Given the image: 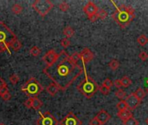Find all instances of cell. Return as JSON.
Segmentation results:
<instances>
[{
  "label": "cell",
  "instance_id": "cell-43",
  "mask_svg": "<svg viewBox=\"0 0 148 125\" xmlns=\"http://www.w3.org/2000/svg\"><path fill=\"white\" fill-rule=\"evenodd\" d=\"M0 125H5L4 124H3V123H0Z\"/></svg>",
  "mask_w": 148,
  "mask_h": 125
},
{
  "label": "cell",
  "instance_id": "cell-1",
  "mask_svg": "<svg viewBox=\"0 0 148 125\" xmlns=\"http://www.w3.org/2000/svg\"><path fill=\"white\" fill-rule=\"evenodd\" d=\"M84 70V65L81 66L79 63L73 61L65 50H62L56 61L49 66H45L42 72L59 87L60 90L65 91Z\"/></svg>",
  "mask_w": 148,
  "mask_h": 125
},
{
  "label": "cell",
  "instance_id": "cell-7",
  "mask_svg": "<svg viewBox=\"0 0 148 125\" xmlns=\"http://www.w3.org/2000/svg\"><path fill=\"white\" fill-rule=\"evenodd\" d=\"M40 117L36 120V125H58L57 119L49 111L44 113H39Z\"/></svg>",
  "mask_w": 148,
  "mask_h": 125
},
{
  "label": "cell",
  "instance_id": "cell-14",
  "mask_svg": "<svg viewBox=\"0 0 148 125\" xmlns=\"http://www.w3.org/2000/svg\"><path fill=\"white\" fill-rule=\"evenodd\" d=\"M95 117L97 118V120L100 122L101 124L104 125L110 120L111 116H110V115L108 114V112H107L105 110H101L98 112V114L96 115Z\"/></svg>",
  "mask_w": 148,
  "mask_h": 125
},
{
  "label": "cell",
  "instance_id": "cell-8",
  "mask_svg": "<svg viewBox=\"0 0 148 125\" xmlns=\"http://www.w3.org/2000/svg\"><path fill=\"white\" fill-rule=\"evenodd\" d=\"M24 106L28 109H33L35 110H39L42 106V102L37 97H29L24 102Z\"/></svg>",
  "mask_w": 148,
  "mask_h": 125
},
{
  "label": "cell",
  "instance_id": "cell-16",
  "mask_svg": "<svg viewBox=\"0 0 148 125\" xmlns=\"http://www.w3.org/2000/svg\"><path fill=\"white\" fill-rule=\"evenodd\" d=\"M46 90H47V92H48L50 96H55V95L60 90V89H59V87H58L56 84L52 83V84H50L46 88Z\"/></svg>",
  "mask_w": 148,
  "mask_h": 125
},
{
  "label": "cell",
  "instance_id": "cell-41",
  "mask_svg": "<svg viewBox=\"0 0 148 125\" xmlns=\"http://www.w3.org/2000/svg\"><path fill=\"white\" fill-rule=\"evenodd\" d=\"M88 18H89V20H90L92 23H94V22H95L99 17H98V15H97V14H95V15H93V16L89 17Z\"/></svg>",
  "mask_w": 148,
  "mask_h": 125
},
{
  "label": "cell",
  "instance_id": "cell-26",
  "mask_svg": "<svg viewBox=\"0 0 148 125\" xmlns=\"http://www.w3.org/2000/svg\"><path fill=\"white\" fill-rule=\"evenodd\" d=\"M123 124H124V125H139V121L133 117L124 121Z\"/></svg>",
  "mask_w": 148,
  "mask_h": 125
},
{
  "label": "cell",
  "instance_id": "cell-42",
  "mask_svg": "<svg viewBox=\"0 0 148 125\" xmlns=\"http://www.w3.org/2000/svg\"><path fill=\"white\" fill-rule=\"evenodd\" d=\"M146 124H147L148 125V117H147V119H146Z\"/></svg>",
  "mask_w": 148,
  "mask_h": 125
},
{
  "label": "cell",
  "instance_id": "cell-27",
  "mask_svg": "<svg viewBox=\"0 0 148 125\" xmlns=\"http://www.w3.org/2000/svg\"><path fill=\"white\" fill-rule=\"evenodd\" d=\"M115 97L121 100H122L123 98L126 97V92L122 90V89H119L118 90L115 91Z\"/></svg>",
  "mask_w": 148,
  "mask_h": 125
},
{
  "label": "cell",
  "instance_id": "cell-20",
  "mask_svg": "<svg viewBox=\"0 0 148 125\" xmlns=\"http://www.w3.org/2000/svg\"><path fill=\"white\" fill-rule=\"evenodd\" d=\"M11 11L16 14V15H18L20 14L22 11H23V6L19 3H14L11 7Z\"/></svg>",
  "mask_w": 148,
  "mask_h": 125
},
{
  "label": "cell",
  "instance_id": "cell-19",
  "mask_svg": "<svg viewBox=\"0 0 148 125\" xmlns=\"http://www.w3.org/2000/svg\"><path fill=\"white\" fill-rule=\"evenodd\" d=\"M21 48H22V44H21V42H20L18 39L14 40V41L11 43V44L10 45V49L12 50H14V51H17V50H19Z\"/></svg>",
  "mask_w": 148,
  "mask_h": 125
},
{
  "label": "cell",
  "instance_id": "cell-17",
  "mask_svg": "<svg viewBox=\"0 0 148 125\" xmlns=\"http://www.w3.org/2000/svg\"><path fill=\"white\" fill-rule=\"evenodd\" d=\"M63 35L66 37V38H70L75 35V30L71 26H67L63 30Z\"/></svg>",
  "mask_w": 148,
  "mask_h": 125
},
{
  "label": "cell",
  "instance_id": "cell-45",
  "mask_svg": "<svg viewBox=\"0 0 148 125\" xmlns=\"http://www.w3.org/2000/svg\"><path fill=\"white\" fill-rule=\"evenodd\" d=\"M60 125H61V124H60Z\"/></svg>",
  "mask_w": 148,
  "mask_h": 125
},
{
  "label": "cell",
  "instance_id": "cell-24",
  "mask_svg": "<svg viewBox=\"0 0 148 125\" xmlns=\"http://www.w3.org/2000/svg\"><path fill=\"white\" fill-rule=\"evenodd\" d=\"M117 109L119 111H122V110H127V104L126 103V101L124 100H121L118 104H117Z\"/></svg>",
  "mask_w": 148,
  "mask_h": 125
},
{
  "label": "cell",
  "instance_id": "cell-18",
  "mask_svg": "<svg viewBox=\"0 0 148 125\" xmlns=\"http://www.w3.org/2000/svg\"><path fill=\"white\" fill-rule=\"evenodd\" d=\"M134 95H135V97L141 102V101L145 98V97H146V91H145L142 88H138V89L135 90Z\"/></svg>",
  "mask_w": 148,
  "mask_h": 125
},
{
  "label": "cell",
  "instance_id": "cell-40",
  "mask_svg": "<svg viewBox=\"0 0 148 125\" xmlns=\"http://www.w3.org/2000/svg\"><path fill=\"white\" fill-rule=\"evenodd\" d=\"M5 86H7V84H6V83L4 82V80L0 77V90L3 88V87H5Z\"/></svg>",
  "mask_w": 148,
  "mask_h": 125
},
{
  "label": "cell",
  "instance_id": "cell-33",
  "mask_svg": "<svg viewBox=\"0 0 148 125\" xmlns=\"http://www.w3.org/2000/svg\"><path fill=\"white\" fill-rule=\"evenodd\" d=\"M99 90L104 95V96H107V95H108L109 93H110V89L109 88H108V87H105V86H103V85H101V87H100V89H99Z\"/></svg>",
  "mask_w": 148,
  "mask_h": 125
},
{
  "label": "cell",
  "instance_id": "cell-9",
  "mask_svg": "<svg viewBox=\"0 0 148 125\" xmlns=\"http://www.w3.org/2000/svg\"><path fill=\"white\" fill-rule=\"evenodd\" d=\"M61 125H82L81 120L72 112H69L65 117L60 122Z\"/></svg>",
  "mask_w": 148,
  "mask_h": 125
},
{
  "label": "cell",
  "instance_id": "cell-23",
  "mask_svg": "<svg viewBox=\"0 0 148 125\" xmlns=\"http://www.w3.org/2000/svg\"><path fill=\"white\" fill-rule=\"evenodd\" d=\"M29 54L33 57H38L41 54V49L37 46H33L29 50Z\"/></svg>",
  "mask_w": 148,
  "mask_h": 125
},
{
  "label": "cell",
  "instance_id": "cell-5",
  "mask_svg": "<svg viewBox=\"0 0 148 125\" xmlns=\"http://www.w3.org/2000/svg\"><path fill=\"white\" fill-rule=\"evenodd\" d=\"M21 90L29 97H36L43 90V87L35 77H30L21 88Z\"/></svg>",
  "mask_w": 148,
  "mask_h": 125
},
{
  "label": "cell",
  "instance_id": "cell-25",
  "mask_svg": "<svg viewBox=\"0 0 148 125\" xmlns=\"http://www.w3.org/2000/svg\"><path fill=\"white\" fill-rule=\"evenodd\" d=\"M109 67H110V69L111 70H116L118 68H119V66H120V63H119V61L118 60H116V59H113V60H111L110 61V63H109Z\"/></svg>",
  "mask_w": 148,
  "mask_h": 125
},
{
  "label": "cell",
  "instance_id": "cell-3",
  "mask_svg": "<svg viewBox=\"0 0 148 125\" xmlns=\"http://www.w3.org/2000/svg\"><path fill=\"white\" fill-rule=\"evenodd\" d=\"M16 39L17 37L15 33L3 22L0 21V52L7 51L10 54V45Z\"/></svg>",
  "mask_w": 148,
  "mask_h": 125
},
{
  "label": "cell",
  "instance_id": "cell-32",
  "mask_svg": "<svg viewBox=\"0 0 148 125\" xmlns=\"http://www.w3.org/2000/svg\"><path fill=\"white\" fill-rule=\"evenodd\" d=\"M61 45L63 47V48H68L69 45H70V41H69V38H66V37H64V38H62V40H61Z\"/></svg>",
  "mask_w": 148,
  "mask_h": 125
},
{
  "label": "cell",
  "instance_id": "cell-37",
  "mask_svg": "<svg viewBox=\"0 0 148 125\" xmlns=\"http://www.w3.org/2000/svg\"><path fill=\"white\" fill-rule=\"evenodd\" d=\"M114 85L116 87V88H118V90L119 89H121V87H122V85H121V79H116L114 82Z\"/></svg>",
  "mask_w": 148,
  "mask_h": 125
},
{
  "label": "cell",
  "instance_id": "cell-11",
  "mask_svg": "<svg viewBox=\"0 0 148 125\" xmlns=\"http://www.w3.org/2000/svg\"><path fill=\"white\" fill-rule=\"evenodd\" d=\"M57 56H58V53H56L55 50H49L42 57V61L45 63L46 66H49L56 61V59L57 58Z\"/></svg>",
  "mask_w": 148,
  "mask_h": 125
},
{
  "label": "cell",
  "instance_id": "cell-2",
  "mask_svg": "<svg viewBox=\"0 0 148 125\" xmlns=\"http://www.w3.org/2000/svg\"><path fill=\"white\" fill-rule=\"evenodd\" d=\"M112 17L121 26V28L125 29L135 17V10L132 6L121 4L117 6L116 11L114 12Z\"/></svg>",
  "mask_w": 148,
  "mask_h": 125
},
{
  "label": "cell",
  "instance_id": "cell-35",
  "mask_svg": "<svg viewBox=\"0 0 148 125\" xmlns=\"http://www.w3.org/2000/svg\"><path fill=\"white\" fill-rule=\"evenodd\" d=\"M139 57L142 60V61H146L148 59V54L146 51H141L139 54Z\"/></svg>",
  "mask_w": 148,
  "mask_h": 125
},
{
  "label": "cell",
  "instance_id": "cell-13",
  "mask_svg": "<svg viewBox=\"0 0 148 125\" xmlns=\"http://www.w3.org/2000/svg\"><path fill=\"white\" fill-rule=\"evenodd\" d=\"M80 54H81V58H82V62L83 63V64H86L89 63L90 61H92L95 57L94 53L88 48H84Z\"/></svg>",
  "mask_w": 148,
  "mask_h": 125
},
{
  "label": "cell",
  "instance_id": "cell-39",
  "mask_svg": "<svg viewBox=\"0 0 148 125\" xmlns=\"http://www.w3.org/2000/svg\"><path fill=\"white\" fill-rule=\"evenodd\" d=\"M8 91H9V90H8V86L3 87V88L0 90V97H1L3 94H5L6 92H8Z\"/></svg>",
  "mask_w": 148,
  "mask_h": 125
},
{
  "label": "cell",
  "instance_id": "cell-12",
  "mask_svg": "<svg viewBox=\"0 0 148 125\" xmlns=\"http://www.w3.org/2000/svg\"><path fill=\"white\" fill-rule=\"evenodd\" d=\"M83 10H84L85 14L88 16V17H91V16H93V15L97 14L99 9H98L97 5H96L95 3L89 1V2L83 7Z\"/></svg>",
  "mask_w": 148,
  "mask_h": 125
},
{
  "label": "cell",
  "instance_id": "cell-29",
  "mask_svg": "<svg viewBox=\"0 0 148 125\" xmlns=\"http://www.w3.org/2000/svg\"><path fill=\"white\" fill-rule=\"evenodd\" d=\"M97 15H98V17H99L100 19H105V18L108 17V12H107L105 10L101 9V10H98Z\"/></svg>",
  "mask_w": 148,
  "mask_h": 125
},
{
  "label": "cell",
  "instance_id": "cell-22",
  "mask_svg": "<svg viewBox=\"0 0 148 125\" xmlns=\"http://www.w3.org/2000/svg\"><path fill=\"white\" fill-rule=\"evenodd\" d=\"M137 42H138V44H139L140 45L144 46V45H146L148 43L147 37L146 35L142 34V35H140V36L137 38Z\"/></svg>",
  "mask_w": 148,
  "mask_h": 125
},
{
  "label": "cell",
  "instance_id": "cell-4",
  "mask_svg": "<svg viewBox=\"0 0 148 125\" xmlns=\"http://www.w3.org/2000/svg\"><path fill=\"white\" fill-rule=\"evenodd\" d=\"M99 89L100 87L97 83L88 75H86L85 78L79 84V85H77V90L79 92L88 99L91 98L99 90Z\"/></svg>",
  "mask_w": 148,
  "mask_h": 125
},
{
  "label": "cell",
  "instance_id": "cell-44",
  "mask_svg": "<svg viewBox=\"0 0 148 125\" xmlns=\"http://www.w3.org/2000/svg\"><path fill=\"white\" fill-rule=\"evenodd\" d=\"M147 92L148 93V87H147Z\"/></svg>",
  "mask_w": 148,
  "mask_h": 125
},
{
  "label": "cell",
  "instance_id": "cell-15",
  "mask_svg": "<svg viewBox=\"0 0 148 125\" xmlns=\"http://www.w3.org/2000/svg\"><path fill=\"white\" fill-rule=\"evenodd\" d=\"M117 117L121 120H122V122H124V121L133 117V113H132V111L130 110L127 109V110H122V111H118Z\"/></svg>",
  "mask_w": 148,
  "mask_h": 125
},
{
  "label": "cell",
  "instance_id": "cell-30",
  "mask_svg": "<svg viewBox=\"0 0 148 125\" xmlns=\"http://www.w3.org/2000/svg\"><path fill=\"white\" fill-rule=\"evenodd\" d=\"M71 58L73 61H75V63H79L80 61H82V58H81V54L79 52H75L73 53L71 56Z\"/></svg>",
  "mask_w": 148,
  "mask_h": 125
},
{
  "label": "cell",
  "instance_id": "cell-38",
  "mask_svg": "<svg viewBox=\"0 0 148 125\" xmlns=\"http://www.w3.org/2000/svg\"><path fill=\"white\" fill-rule=\"evenodd\" d=\"M89 125H101L100 124V122L97 120V118L96 117H94V118H92L91 120H90V122H89Z\"/></svg>",
  "mask_w": 148,
  "mask_h": 125
},
{
  "label": "cell",
  "instance_id": "cell-31",
  "mask_svg": "<svg viewBox=\"0 0 148 125\" xmlns=\"http://www.w3.org/2000/svg\"><path fill=\"white\" fill-rule=\"evenodd\" d=\"M9 80H10V84H12L16 85V84L18 83V81H19V77H17V75H16V74H13V75H11V76L10 77Z\"/></svg>",
  "mask_w": 148,
  "mask_h": 125
},
{
  "label": "cell",
  "instance_id": "cell-21",
  "mask_svg": "<svg viewBox=\"0 0 148 125\" xmlns=\"http://www.w3.org/2000/svg\"><path fill=\"white\" fill-rule=\"evenodd\" d=\"M121 82L122 87H125V88H127V87H129V86L132 85V80L128 77H127V76L123 77L121 79Z\"/></svg>",
  "mask_w": 148,
  "mask_h": 125
},
{
  "label": "cell",
  "instance_id": "cell-10",
  "mask_svg": "<svg viewBox=\"0 0 148 125\" xmlns=\"http://www.w3.org/2000/svg\"><path fill=\"white\" fill-rule=\"evenodd\" d=\"M126 103L127 104V108L128 110H134L140 104V101L135 97L134 93H132L130 95H128L127 97H126Z\"/></svg>",
  "mask_w": 148,
  "mask_h": 125
},
{
  "label": "cell",
  "instance_id": "cell-34",
  "mask_svg": "<svg viewBox=\"0 0 148 125\" xmlns=\"http://www.w3.org/2000/svg\"><path fill=\"white\" fill-rule=\"evenodd\" d=\"M102 85L105 86V87H108V88L111 89V87L114 85V82H112L109 78H107V79H105V80L103 81Z\"/></svg>",
  "mask_w": 148,
  "mask_h": 125
},
{
  "label": "cell",
  "instance_id": "cell-36",
  "mask_svg": "<svg viewBox=\"0 0 148 125\" xmlns=\"http://www.w3.org/2000/svg\"><path fill=\"white\" fill-rule=\"evenodd\" d=\"M1 97H2L3 100H4V101H9V100L11 99V95H10V93L8 91V92H6L5 94H3Z\"/></svg>",
  "mask_w": 148,
  "mask_h": 125
},
{
  "label": "cell",
  "instance_id": "cell-28",
  "mask_svg": "<svg viewBox=\"0 0 148 125\" xmlns=\"http://www.w3.org/2000/svg\"><path fill=\"white\" fill-rule=\"evenodd\" d=\"M59 9L63 11V12H66L69 10V4L66 2H62L60 4H59Z\"/></svg>",
  "mask_w": 148,
  "mask_h": 125
},
{
  "label": "cell",
  "instance_id": "cell-6",
  "mask_svg": "<svg viewBox=\"0 0 148 125\" xmlns=\"http://www.w3.org/2000/svg\"><path fill=\"white\" fill-rule=\"evenodd\" d=\"M34 10L42 17H44L52 10L53 3L49 0H36L32 4Z\"/></svg>",
  "mask_w": 148,
  "mask_h": 125
}]
</instances>
